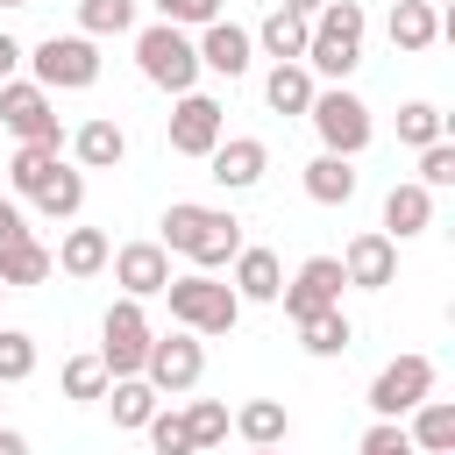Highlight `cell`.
Masks as SVG:
<instances>
[{
    "mask_svg": "<svg viewBox=\"0 0 455 455\" xmlns=\"http://www.w3.org/2000/svg\"><path fill=\"white\" fill-rule=\"evenodd\" d=\"M0 7H36V0H0Z\"/></svg>",
    "mask_w": 455,
    "mask_h": 455,
    "instance_id": "obj_45",
    "label": "cell"
},
{
    "mask_svg": "<svg viewBox=\"0 0 455 455\" xmlns=\"http://www.w3.org/2000/svg\"><path fill=\"white\" fill-rule=\"evenodd\" d=\"M363 36H370L363 0H327V7L313 14V28H306V71L341 85V78L363 64Z\"/></svg>",
    "mask_w": 455,
    "mask_h": 455,
    "instance_id": "obj_2",
    "label": "cell"
},
{
    "mask_svg": "<svg viewBox=\"0 0 455 455\" xmlns=\"http://www.w3.org/2000/svg\"><path fill=\"white\" fill-rule=\"evenodd\" d=\"M228 427H235V419H228V405H220V398H192V405H185V434H192V455L220 448V441H228Z\"/></svg>",
    "mask_w": 455,
    "mask_h": 455,
    "instance_id": "obj_33",
    "label": "cell"
},
{
    "mask_svg": "<svg viewBox=\"0 0 455 455\" xmlns=\"http://www.w3.org/2000/svg\"><path fill=\"white\" fill-rule=\"evenodd\" d=\"M199 377H206V341L199 334H149V355H142V384L164 398H185V391H199Z\"/></svg>",
    "mask_w": 455,
    "mask_h": 455,
    "instance_id": "obj_7",
    "label": "cell"
},
{
    "mask_svg": "<svg viewBox=\"0 0 455 455\" xmlns=\"http://www.w3.org/2000/svg\"><path fill=\"white\" fill-rule=\"evenodd\" d=\"M78 206H85V171H78V164H57V171L36 185V213H43V220H78Z\"/></svg>",
    "mask_w": 455,
    "mask_h": 455,
    "instance_id": "obj_25",
    "label": "cell"
},
{
    "mask_svg": "<svg viewBox=\"0 0 455 455\" xmlns=\"http://www.w3.org/2000/svg\"><path fill=\"white\" fill-rule=\"evenodd\" d=\"M363 455H412V441H405L398 419H377V427L363 434Z\"/></svg>",
    "mask_w": 455,
    "mask_h": 455,
    "instance_id": "obj_40",
    "label": "cell"
},
{
    "mask_svg": "<svg viewBox=\"0 0 455 455\" xmlns=\"http://www.w3.org/2000/svg\"><path fill=\"white\" fill-rule=\"evenodd\" d=\"M107 405H114V427H149L156 419V391L142 377H114L107 384Z\"/></svg>",
    "mask_w": 455,
    "mask_h": 455,
    "instance_id": "obj_31",
    "label": "cell"
},
{
    "mask_svg": "<svg viewBox=\"0 0 455 455\" xmlns=\"http://www.w3.org/2000/svg\"><path fill=\"white\" fill-rule=\"evenodd\" d=\"M313 92H320V85H313L306 64H270V71H263V100H270V114H306Z\"/></svg>",
    "mask_w": 455,
    "mask_h": 455,
    "instance_id": "obj_27",
    "label": "cell"
},
{
    "mask_svg": "<svg viewBox=\"0 0 455 455\" xmlns=\"http://www.w3.org/2000/svg\"><path fill=\"white\" fill-rule=\"evenodd\" d=\"M277 7H284V14H299V21H313V14L327 7V0H277Z\"/></svg>",
    "mask_w": 455,
    "mask_h": 455,
    "instance_id": "obj_44",
    "label": "cell"
},
{
    "mask_svg": "<svg viewBox=\"0 0 455 455\" xmlns=\"http://www.w3.org/2000/svg\"><path fill=\"white\" fill-rule=\"evenodd\" d=\"M21 57H28V50H21V43H14V36H7V28H0V85H7V78H14V71H21Z\"/></svg>",
    "mask_w": 455,
    "mask_h": 455,
    "instance_id": "obj_42",
    "label": "cell"
},
{
    "mask_svg": "<svg viewBox=\"0 0 455 455\" xmlns=\"http://www.w3.org/2000/svg\"><path fill=\"white\" fill-rule=\"evenodd\" d=\"M107 263H114L121 299H164V284H171V249L164 242H121Z\"/></svg>",
    "mask_w": 455,
    "mask_h": 455,
    "instance_id": "obj_13",
    "label": "cell"
},
{
    "mask_svg": "<svg viewBox=\"0 0 455 455\" xmlns=\"http://www.w3.org/2000/svg\"><path fill=\"white\" fill-rule=\"evenodd\" d=\"M28 377H36V334L0 327V391L7 384H28Z\"/></svg>",
    "mask_w": 455,
    "mask_h": 455,
    "instance_id": "obj_35",
    "label": "cell"
},
{
    "mask_svg": "<svg viewBox=\"0 0 455 455\" xmlns=\"http://www.w3.org/2000/svg\"><path fill=\"white\" fill-rule=\"evenodd\" d=\"M0 405H7V398H0Z\"/></svg>",
    "mask_w": 455,
    "mask_h": 455,
    "instance_id": "obj_47",
    "label": "cell"
},
{
    "mask_svg": "<svg viewBox=\"0 0 455 455\" xmlns=\"http://www.w3.org/2000/svg\"><path fill=\"white\" fill-rule=\"evenodd\" d=\"M192 50H199V71H220V78H242V71L256 64V43H249V28H235V21H206Z\"/></svg>",
    "mask_w": 455,
    "mask_h": 455,
    "instance_id": "obj_16",
    "label": "cell"
},
{
    "mask_svg": "<svg viewBox=\"0 0 455 455\" xmlns=\"http://www.w3.org/2000/svg\"><path fill=\"white\" fill-rule=\"evenodd\" d=\"M164 299H171V320L185 327V334H235V320H242V299L213 277V270H185V277H171L164 284Z\"/></svg>",
    "mask_w": 455,
    "mask_h": 455,
    "instance_id": "obj_3",
    "label": "cell"
},
{
    "mask_svg": "<svg viewBox=\"0 0 455 455\" xmlns=\"http://www.w3.org/2000/svg\"><path fill=\"white\" fill-rule=\"evenodd\" d=\"M412 185L448 192V185H455V142H427V149H419V178H412Z\"/></svg>",
    "mask_w": 455,
    "mask_h": 455,
    "instance_id": "obj_38",
    "label": "cell"
},
{
    "mask_svg": "<svg viewBox=\"0 0 455 455\" xmlns=\"http://www.w3.org/2000/svg\"><path fill=\"white\" fill-rule=\"evenodd\" d=\"M107 384H114V377H107L100 355H71V363H64V398L92 405V398H107Z\"/></svg>",
    "mask_w": 455,
    "mask_h": 455,
    "instance_id": "obj_36",
    "label": "cell"
},
{
    "mask_svg": "<svg viewBox=\"0 0 455 455\" xmlns=\"http://www.w3.org/2000/svg\"><path fill=\"white\" fill-rule=\"evenodd\" d=\"M249 455H284V448H249Z\"/></svg>",
    "mask_w": 455,
    "mask_h": 455,
    "instance_id": "obj_46",
    "label": "cell"
},
{
    "mask_svg": "<svg viewBox=\"0 0 455 455\" xmlns=\"http://www.w3.org/2000/svg\"><path fill=\"white\" fill-rule=\"evenodd\" d=\"M398 142H405V149L448 142V114H441L434 100H405V107H398Z\"/></svg>",
    "mask_w": 455,
    "mask_h": 455,
    "instance_id": "obj_29",
    "label": "cell"
},
{
    "mask_svg": "<svg viewBox=\"0 0 455 455\" xmlns=\"http://www.w3.org/2000/svg\"><path fill=\"white\" fill-rule=\"evenodd\" d=\"M57 164H64V156H57L50 142H21V149H14V164H7V185H14L21 199H36V185H43Z\"/></svg>",
    "mask_w": 455,
    "mask_h": 455,
    "instance_id": "obj_32",
    "label": "cell"
},
{
    "mask_svg": "<svg viewBox=\"0 0 455 455\" xmlns=\"http://www.w3.org/2000/svg\"><path fill=\"white\" fill-rule=\"evenodd\" d=\"M28 235V220H21V199H0V249L7 242H21Z\"/></svg>",
    "mask_w": 455,
    "mask_h": 455,
    "instance_id": "obj_41",
    "label": "cell"
},
{
    "mask_svg": "<svg viewBox=\"0 0 455 455\" xmlns=\"http://www.w3.org/2000/svg\"><path fill=\"white\" fill-rule=\"evenodd\" d=\"M306 121L320 128V149L327 156H363L370 149V135H377V121H370V107L348 92V85H327V92H313V107H306Z\"/></svg>",
    "mask_w": 455,
    "mask_h": 455,
    "instance_id": "obj_6",
    "label": "cell"
},
{
    "mask_svg": "<svg viewBox=\"0 0 455 455\" xmlns=\"http://www.w3.org/2000/svg\"><path fill=\"white\" fill-rule=\"evenodd\" d=\"M220 135H228V107L213 92H178V107H171V149L206 164L220 149Z\"/></svg>",
    "mask_w": 455,
    "mask_h": 455,
    "instance_id": "obj_12",
    "label": "cell"
},
{
    "mask_svg": "<svg viewBox=\"0 0 455 455\" xmlns=\"http://www.w3.org/2000/svg\"><path fill=\"white\" fill-rule=\"evenodd\" d=\"M306 199H313V206H348V199H355V164L320 149V156L306 164Z\"/></svg>",
    "mask_w": 455,
    "mask_h": 455,
    "instance_id": "obj_24",
    "label": "cell"
},
{
    "mask_svg": "<svg viewBox=\"0 0 455 455\" xmlns=\"http://www.w3.org/2000/svg\"><path fill=\"white\" fill-rule=\"evenodd\" d=\"M306 28H313V21H299V14H284V7H270V14H263V28H256L249 43H256L270 64H306Z\"/></svg>",
    "mask_w": 455,
    "mask_h": 455,
    "instance_id": "obj_23",
    "label": "cell"
},
{
    "mask_svg": "<svg viewBox=\"0 0 455 455\" xmlns=\"http://www.w3.org/2000/svg\"><path fill=\"white\" fill-rule=\"evenodd\" d=\"M107 256H114L107 228H71V235L50 249V263H57L64 277H100V270H107Z\"/></svg>",
    "mask_w": 455,
    "mask_h": 455,
    "instance_id": "obj_20",
    "label": "cell"
},
{
    "mask_svg": "<svg viewBox=\"0 0 455 455\" xmlns=\"http://www.w3.org/2000/svg\"><path fill=\"white\" fill-rule=\"evenodd\" d=\"M384 28H391V43H398L405 57H419V50H434V36H441V7H434V0H398Z\"/></svg>",
    "mask_w": 455,
    "mask_h": 455,
    "instance_id": "obj_22",
    "label": "cell"
},
{
    "mask_svg": "<svg viewBox=\"0 0 455 455\" xmlns=\"http://www.w3.org/2000/svg\"><path fill=\"white\" fill-rule=\"evenodd\" d=\"M405 419H412V427H405L412 455H455V405H448V398H427V405H412Z\"/></svg>",
    "mask_w": 455,
    "mask_h": 455,
    "instance_id": "obj_21",
    "label": "cell"
},
{
    "mask_svg": "<svg viewBox=\"0 0 455 455\" xmlns=\"http://www.w3.org/2000/svg\"><path fill=\"white\" fill-rule=\"evenodd\" d=\"M156 21H171V28H206V21H220V0H156Z\"/></svg>",
    "mask_w": 455,
    "mask_h": 455,
    "instance_id": "obj_39",
    "label": "cell"
},
{
    "mask_svg": "<svg viewBox=\"0 0 455 455\" xmlns=\"http://www.w3.org/2000/svg\"><path fill=\"white\" fill-rule=\"evenodd\" d=\"M142 434H149V455H192V434H185V412H164V405H156V419H149Z\"/></svg>",
    "mask_w": 455,
    "mask_h": 455,
    "instance_id": "obj_37",
    "label": "cell"
},
{
    "mask_svg": "<svg viewBox=\"0 0 455 455\" xmlns=\"http://www.w3.org/2000/svg\"><path fill=\"white\" fill-rule=\"evenodd\" d=\"M135 71L156 85V92H199V50H192V36L185 28H171V21H149L142 36H135Z\"/></svg>",
    "mask_w": 455,
    "mask_h": 455,
    "instance_id": "obj_4",
    "label": "cell"
},
{
    "mask_svg": "<svg viewBox=\"0 0 455 455\" xmlns=\"http://www.w3.org/2000/svg\"><path fill=\"white\" fill-rule=\"evenodd\" d=\"M149 313H142V299H114L107 306V320H100V363H107V377H142V355H149Z\"/></svg>",
    "mask_w": 455,
    "mask_h": 455,
    "instance_id": "obj_8",
    "label": "cell"
},
{
    "mask_svg": "<svg viewBox=\"0 0 455 455\" xmlns=\"http://www.w3.org/2000/svg\"><path fill=\"white\" fill-rule=\"evenodd\" d=\"M71 156H78V171H114V164L128 156V135H121V121H107V114L78 121V128H71Z\"/></svg>",
    "mask_w": 455,
    "mask_h": 455,
    "instance_id": "obj_19",
    "label": "cell"
},
{
    "mask_svg": "<svg viewBox=\"0 0 455 455\" xmlns=\"http://www.w3.org/2000/svg\"><path fill=\"white\" fill-rule=\"evenodd\" d=\"M228 291H235L242 306H277V291H284V263H277L270 249H242V256H235Z\"/></svg>",
    "mask_w": 455,
    "mask_h": 455,
    "instance_id": "obj_18",
    "label": "cell"
},
{
    "mask_svg": "<svg viewBox=\"0 0 455 455\" xmlns=\"http://www.w3.org/2000/svg\"><path fill=\"white\" fill-rule=\"evenodd\" d=\"M0 128H7L14 142H50V149H64L57 100H50L36 78H7V85H0Z\"/></svg>",
    "mask_w": 455,
    "mask_h": 455,
    "instance_id": "obj_9",
    "label": "cell"
},
{
    "mask_svg": "<svg viewBox=\"0 0 455 455\" xmlns=\"http://www.w3.org/2000/svg\"><path fill=\"white\" fill-rule=\"evenodd\" d=\"M348 341H355V320H348L341 306L299 327V348H306V355H348Z\"/></svg>",
    "mask_w": 455,
    "mask_h": 455,
    "instance_id": "obj_30",
    "label": "cell"
},
{
    "mask_svg": "<svg viewBox=\"0 0 455 455\" xmlns=\"http://www.w3.org/2000/svg\"><path fill=\"white\" fill-rule=\"evenodd\" d=\"M164 249H178V256H192L199 270H220V263H235L249 242H242V220L228 213V206H199V199H171V213H164Z\"/></svg>",
    "mask_w": 455,
    "mask_h": 455,
    "instance_id": "obj_1",
    "label": "cell"
},
{
    "mask_svg": "<svg viewBox=\"0 0 455 455\" xmlns=\"http://www.w3.org/2000/svg\"><path fill=\"white\" fill-rule=\"evenodd\" d=\"M0 455H28V434L21 427H0Z\"/></svg>",
    "mask_w": 455,
    "mask_h": 455,
    "instance_id": "obj_43",
    "label": "cell"
},
{
    "mask_svg": "<svg viewBox=\"0 0 455 455\" xmlns=\"http://www.w3.org/2000/svg\"><path fill=\"white\" fill-rule=\"evenodd\" d=\"M341 277H348L355 291H384V284L398 277V242L377 235V228H363V235L341 249Z\"/></svg>",
    "mask_w": 455,
    "mask_h": 455,
    "instance_id": "obj_15",
    "label": "cell"
},
{
    "mask_svg": "<svg viewBox=\"0 0 455 455\" xmlns=\"http://www.w3.org/2000/svg\"><path fill=\"white\" fill-rule=\"evenodd\" d=\"M427 228H434V192H427V185H412V178H405V185H391V192H384V228H377V235L412 242V235H427Z\"/></svg>",
    "mask_w": 455,
    "mask_h": 455,
    "instance_id": "obj_17",
    "label": "cell"
},
{
    "mask_svg": "<svg viewBox=\"0 0 455 455\" xmlns=\"http://www.w3.org/2000/svg\"><path fill=\"white\" fill-rule=\"evenodd\" d=\"M341 284H348V277H341V256H306V263H299V277L277 291V299H284V320H291V327H306V320L334 313V306H341Z\"/></svg>",
    "mask_w": 455,
    "mask_h": 455,
    "instance_id": "obj_11",
    "label": "cell"
},
{
    "mask_svg": "<svg viewBox=\"0 0 455 455\" xmlns=\"http://www.w3.org/2000/svg\"><path fill=\"white\" fill-rule=\"evenodd\" d=\"M57 263H50V249L36 242V235H21V242H7L0 249V291H28V284H43Z\"/></svg>",
    "mask_w": 455,
    "mask_h": 455,
    "instance_id": "obj_26",
    "label": "cell"
},
{
    "mask_svg": "<svg viewBox=\"0 0 455 455\" xmlns=\"http://www.w3.org/2000/svg\"><path fill=\"white\" fill-rule=\"evenodd\" d=\"M135 28V0H78V36H128Z\"/></svg>",
    "mask_w": 455,
    "mask_h": 455,
    "instance_id": "obj_34",
    "label": "cell"
},
{
    "mask_svg": "<svg viewBox=\"0 0 455 455\" xmlns=\"http://www.w3.org/2000/svg\"><path fill=\"white\" fill-rule=\"evenodd\" d=\"M235 434H242L249 448H284V434H291V412H284L277 398H249V405L235 412Z\"/></svg>",
    "mask_w": 455,
    "mask_h": 455,
    "instance_id": "obj_28",
    "label": "cell"
},
{
    "mask_svg": "<svg viewBox=\"0 0 455 455\" xmlns=\"http://www.w3.org/2000/svg\"><path fill=\"white\" fill-rule=\"evenodd\" d=\"M263 171H270V149L256 135H220V149L206 156V178L220 192H249V185H263Z\"/></svg>",
    "mask_w": 455,
    "mask_h": 455,
    "instance_id": "obj_14",
    "label": "cell"
},
{
    "mask_svg": "<svg viewBox=\"0 0 455 455\" xmlns=\"http://www.w3.org/2000/svg\"><path fill=\"white\" fill-rule=\"evenodd\" d=\"M434 398V363L427 355H391L377 377H370V412L377 419H405L412 405Z\"/></svg>",
    "mask_w": 455,
    "mask_h": 455,
    "instance_id": "obj_10",
    "label": "cell"
},
{
    "mask_svg": "<svg viewBox=\"0 0 455 455\" xmlns=\"http://www.w3.org/2000/svg\"><path fill=\"white\" fill-rule=\"evenodd\" d=\"M21 64H36V85H43L50 100L100 85V43H92V36H43Z\"/></svg>",
    "mask_w": 455,
    "mask_h": 455,
    "instance_id": "obj_5",
    "label": "cell"
}]
</instances>
